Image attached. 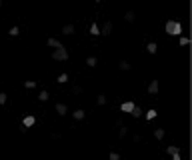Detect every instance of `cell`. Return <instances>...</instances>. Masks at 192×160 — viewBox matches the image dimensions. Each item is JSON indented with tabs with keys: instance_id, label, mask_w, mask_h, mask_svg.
I'll return each mask as SVG.
<instances>
[{
	"instance_id": "6da1fadb",
	"label": "cell",
	"mask_w": 192,
	"mask_h": 160,
	"mask_svg": "<svg viewBox=\"0 0 192 160\" xmlns=\"http://www.w3.org/2000/svg\"><path fill=\"white\" fill-rule=\"evenodd\" d=\"M164 28H166V34H170V36H180L182 34V24L176 22V20H168Z\"/></svg>"
},
{
	"instance_id": "7a4b0ae2",
	"label": "cell",
	"mask_w": 192,
	"mask_h": 160,
	"mask_svg": "<svg viewBox=\"0 0 192 160\" xmlns=\"http://www.w3.org/2000/svg\"><path fill=\"white\" fill-rule=\"evenodd\" d=\"M52 58L54 60H68V50L64 46H60V48H54V52H52Z\"/></svg>"
},
{
	"instance_id": "3957f363",
	"label": "cell",
	"mask_w": 192,
	"mask_h": 160,
	"mask_svg": "<svg viewBox=\"0 0 192 160\" xmlns=\"http://www.w3.org/2000/svg\"><path fill=\"white\" fill-rule=\"evenodd\" d=\"M100 34H102V36H110V34H112V22H110V20L104 22V26L100 28Z\"/></svg>"
},
{
	"instance_id": "277c9868",
	"label": "cell",
	"mask_w": 192,
	"mask_h": 160,
	"mask_svg": "<svg viewBox=\"0 0 192 160\" xmlns=\"http://www.w3.org/2000/svg\"><path fill=\"white\" fill-rule=\"evenodd\" d=\"M116 124H118V138H126V132H128V130H126V126H124V122H122V120H116Z\"/></svg>"
},
{
	"instance_id": "5b68a950",
	"label": "cell",
	"mask_w": 192,
	"mask_h": 160,
	"mask_svg": "<svg viewBox=\"0 0 192 160\" xmlns=\"http://www.w3.org/2000/svg\"><path fill=\"white\" fill-rule=\"evenodd\" d=\"M34 124H36V118H34V116H24V120H22V126L30 128V126H34Z\"/></svg>"
},
{
	"instance_id": "8992f818",
	"label": "cell",
	"mask_w": 192,
	"mask_h": 160,
	"mask_svg": "<svg viewBox=\"0 0 192 160\" xmlns=\"http://www.w3.org/2000/svg\"><path fill=\"white\" fill-rule=\"evenodd\" d=\"M66 112H68V106L62 104V102H58V104H56V114H58V116H64Z\"/></svg>"
},
{
	"instance_id": "52a82bcc",
	"label": "cell",
	"mask_w": 192,
	"mask_h": 160,
	"mask_svg": "<svg viewBox=\"0 0 192 160\" xmlns=\"http://www.w3.org/2000/svg\"><path fill=\"white\" fill-rule=\"evenodd\" d=\"M134 106H136V104L128 100V102H122V104H120V110H122V112H130V110H132Z\"/></svg>"
},
{
	"instance_id": "ba28073f",
	"label": "cell",
	"mask_w": 192,
	"mask_h": 160,
	"mask_svg": "<svg viewBox=\"0 0 192 160\" xmlns=\"http://www.w3.org/2000/svg\"><path fill=\"white\" fill-rule=\"evenodd\" d=\"M118 68L122 70V72H128V70L132 68V64H130L128 60H120V62H118Z\"/></svg>"
},
{
	"instance_id": "9c48e42d",
	"label": "cell",
	"mask_w": 192,
	"mask_h": 160,
	"mask_svg": "<svg viewBox=\"0 0 192 160\" xmlns=\"http://www.w3.org/2000/svg\"><path fill=\"white\" fill-rule=\"evenodd\" d=\"M148 92H150V94H158V80H152V82L148 84Z\"/></svg>"
},
{
	"instance_id": "30bf717a",
	"label": "cell",
	"mask_w": 192,
	"mask_h": 160,
	"mask_svg": "<svg viewBox=\"0 0 192 160\" xmlns=\"http://www.w3.org/2000/svg\"><path fill=\"white\" fill-rule=\"evenodd\" d=\"M124 20H126V22H130V24H132L134 20H136V14H134V10H128V12L124 14Z\"/></svg>"
},
{
	"instance_id": "8fae6325",
	"label": "cell",
	"mask_w": 192,
	"mask_h": 160,
	"mask_svg": "<svg viewBox=\"0 0 192 160\" xmlns=\"http://www.w3.org/2000/svg\"><path fill=\"white\" fill-rule=\"evenodd\" d=\"M72 116H74V120H84V116H86V112H84L82 108H78L76 112H72Z\"/></svg>"
},
{
	"instance_id": "7c38bea8",
	"label": "cell",
	"mask_w": 192,
	"mask_h": 160,
	"mask_svg": "<svg viewBox=\"0 0 192 160\" xmlns=\"http://www.w3.org/2000/svg\"><path fill=\"white\" fill-rule=\"evenodd\" d=\"M62 32L66 34V36L74 34V24H64V26H62Z\"/></svg>"
},
{
	"instance_id": "4fadbf2b",
	"label": "cell",
	"mask_w": 192,
	"mask_h": 160,
	"mask_svg": "<svg viewBox=\"0 0 192 160\" xmlns=\"http://www.w3.org/2000/svg\"><path fill=\"white\" fill-rule=\"evenodd\" d=\"M96 64H98V58H96V56H88V58H86V66L94 68Z\"/></svg>"
},
{
	"instance_id": "5bb4252c",
	"label": "cell",
	"mask_w": 192,
	"mask_h": 160,
	"mask_svg": "<svg viewBox=\"0 0 192 160\" xmlns=\"http://www.w3.org/2000/svg\"><path fill=\"white\" fill-rule=\"evenodd\" d=\"M146 50H148L150 54H156V50H158V46H156V42H148V44H146Z\"/></svg>"
},
{
	"instance_id": "9a60e30c",
	"label": "cell",
	"mask_w": 192,
	"mask_h": 160,
	"mask_svg": "<svg viewBox=\"0 0 192 160\" xmlns=\"http://www.w3.org/2000/svg\"><path fill=\"white\" fill-rule=\"evenodd\" d=\"M166 152L170 154V156H172V154H180V146H174V144H172V146L166 148Z\"/></svg>"
},
{
	"instance_id": "2e32d148",
	"label": "cell",
	"mask_w": 192,
	"mask_h": 160,
	"mask_svg": "<svg viewBox=\"0 0 192 160\" xmlns=\"http://www.w3.org/2000/svg\"><path fill=\"white\" fill-rule=\"evenodd\" d=\"M164 130H162V128H156V130H154V138H156V140H162V138H164Z\"/></svg>"
},
{
	"instance_id": "e0dca14e",
	"label": "cell",
	"mask_w": 192,
	"mask_h": 160,
	"mask_svg": "<svg viewBox=\"0 0 192 160\" xmlns=\"http://www.w3.org/2000/svg\"><path fill=\"white\" fill-rule=\"evenodd\" d=\"M48 98H50V94H48V90H42V92L38 94V100H40V102H46Z\"/></svg>"
},
{
	"instance_id": "ac0fdd59",
	"label": "cell",
	"mask_w": 192,
	"mask_h": 160,
	"mask_svg": "<svg viewBox=\"0 0 192 160\" xmlns=\"http://www.w3.org/2000/svg\"><path fill=\"white\" fill-rule=\"evenodd\" d=\"M90 34H92V36H98V34H100V28H98V24H96V22H94V24H90Z\"/></svg>"
},
{
	"instance_id": "d6986e66",
	"label": "cell",
	"mask_w": 192,
	"mask_h": 160,
	"mask_svg": "<svg viewBox=\"0 0 192 160\" xmlns=\"http://www.w3.org/2000/svg\"><path fill=\"white\" fill-rule=\"evenodd\" d=\"M130 114H132V118H140V116H142V110H140L138 106H134L132 110H130Z\"/></svg>"
},
{
	"instance_id": "ffe728a7",
	"label": "cell",
	"mask_w": 192,
	"mask_h": 160,
	"mask_svg": "<svg viewBox=\"0 0 192 160\" xmlns=\"http://www.w3.org/2000/svg\"><path fill=\"white\" fill-rule=\"evenodd\" d=\"M48 46H52V48H60L62 44H60L56 38H48Z\"/></svg>"
},
{
	"instance_id": "44dd1931",
	"label": "cell",
	"mask_w": 192,
	"mask_h": 160,
	"mask_svg": "<svg viewBox=\"0 0 192 160\" xmlns=\"http://www.w3.org/2000/svg\"><path fill=\"white\" fill-rule=\"evenodd\" d=\"M96 102H98L100 106H104L106 102H108V98H106V94H98V98H96Z\"/></svg>"
},
{
	"instance_id": "7402d4cb",
	"label": "cell",
	"mask_w": 192,
	"mask_h": 160,
	"mask_svg": "<svg viewBox=\"0 0 192 160\" xmlns=\"http://www.w3.org/2000/svg\"><path fill=\"white\" fill-rule=\"evenodd\" d=\"M56 82H60V84H66V82H68V74H66V72L60 74L58 78H56Z\"/></svg>"
},
{
	"instance_id": "603a6c76",
	"label": "cell",
	"mask_w": 192,
	"mask_h": 160,
	"mask_svg": "<svg viewBox=\"0 0 192 160\" xmlns=\"http://www.w3.org/2000/svg\"><path fill=\"white\" fill-rule=\"evenodd\" d=\"M156 114H158V112H156L154 108H152V110H148V112H146V120H154V118H156Z\"/></svg>"
},
{
	"instance_id": "cb8c5ba5",
	"label": "cell",
	"mask_w": 192,
	"mask_h": 160,
	"mask_svg": "<svg viewBox=\"0 0 192 160\" xmlns=\"http://www.w3.org/2000/svg\"><path fill=\"white\" fill-rule=\"evenodd\" d=\"M8 34H10V36H18V34H20V28H18V26H12L10 30H8Z\"/></svg>"
},
{
	"instance_id": "d4e9b609",
	"label": "cell",
	"mask_w": 192,
	"mask_h": 160,
	"mask_svg": "<svg viewBox=\"0 0 192 160\" xmlns=\"http://www.w3.org/2000/svg\"><path fill=\"white\" fill-rule=\"evenodd\" d=\"M188 44H190V38H188V36H182V38H180V46H188Z\"/></svg>"
},
{
	"instance_id": "484cf974",
	"label": "cell",
	"mask_w": 192,
	"mask_h": 160,
	"mask_svg": "<svg viewBox=\"0 0 192 160\" xmlns=\"http://www.w3.org/2000/svg\"><path fill=\"white\" fill-rule=\"evenodd\" d=\"M6 100H8V94L6 92H0V106H2V104H6Z\"/></svg>"
},
{
	"instance_id": "4316f807",
	"label": "cell",
	"mask_w": 192,
	"mask_h": 160,
	"mask_svg": "<svg viewBox=\"0 0 192 160\" xmlns=\"http://www.w3.org/2000/svg\"><path fill=\"white\" fill-rule=\"evenodd\" d=\"M34 86H36L34 80H26V82H24V88H34Z\"/></svg>"
},
{
	"instance_id": "83f0119b",
	"label": "cell",
	"mask_w": 192,
	"mask_h": 160,
	"mask_svg": "<svg viewBox=\"0 0 192 160\" xmlns=\"http://www.w3.org/2000/svg\"><path fill=\"white\" fill-rule=\"evenodd\" d=\"M110 160H120V154L118 152H110V156H108Z\"/></svg>"
},
{
	"instance_id": "f1b7e54d",
	"label": "cell",
	"mask_w": 192,
	"mask_h": 160,
	"mask_svg": "<svg viewBox=\"0 0 192 160\" xmlns=\"http://www.w3.org/2000/svg\"><path fill=\"white\" fill-rule=\"evenodd\" d=\"M74 92H76V94H82V92H84V88H82V86H74Z\"/></svg>"
},
{
	"instance_id": "f546056e",
	"label": "cell",
	"mask_w": 192,
	"mask_h": 160,
	"mask_svg": "<svg viewBox=\"0 0 192 160\" xmlns=\"http://www.w3.org/2000/svg\"><path fill=\"white\" fill-rule=\"evenodd\" d=\"M132 140H134V142H140V140H142V134H134Z\"/></svg>"
},
{
	"instance_id": "4dcf8cb0",
	"label": "cell",
	"mask_w": 192,
	"mask_h": 160,
	"mask_svg": "<svg viewBox=\"0 0 192 160\" xmlns=\"http://www.w3.org/2000/svg\"><path fill=\"white\" fill-rule=\"evenodd\" d=\"M18 132H20V134H26V132H28V128H26V126H20V128H18Z\"/></svg>"
},
{
	"instance_id": "1f68e13d",
	"label": "cell",
	"mask_w": 192,
	"mask_h": 160,
	"mask_svg": "<svg viewBox=\"0 0 192 160\" xmlns=\"http://www.w3.org/2000/svg\"><path fill=\"white\" fill-rule=\"evenodd\" d=\"M50 138H52V140H58L60 134H58V132H52V134H50Z\"/></svg>"
},
{
	"instance_id": "d6a6232c",
	"label": "cell",
	"mask_w": 192,
	"mask_h": 160,
	"mask_svg": "<svg viewBox=\"0 0 192 160\" xmlns=\"http://www.w3.org/2000/svg\"><path fill=\"white\" fill-rule=\"evenodd\" d=\"M172 160H182V158H180V154H172Z\"/></svg>"
},
{
	"instance_id": "836d02e7",
	"label": "cell",
	"mask_w": 192,
	"mask_h": 160,
	"mask_svg": "<svg viewBox=\"0 0 192 160\" xmlns=\"http://www.w3.org/2000/svg\"><path fill=\"white\" fill-rule=\"evenodd\" d=\"M2 4H4V0H0V6H2Z\"/></svg>"
}]
</instances>
